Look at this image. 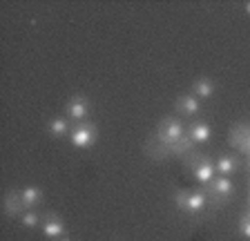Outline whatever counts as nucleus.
Segmentation results:
<instances>
[{
    "mask_svg": "<svg viewBox=\"0 0 250 241\" xmlns=\"http://www.w3.org/2000/svg\"><path fill=\"white\" fill-rule=\"evenodd\" d=\"M69 143L78 150H87L99 141V127L92 120H83V123H74L72 132H69Z\"/></svg>",
    "mask_w": 250,
    "mask_h": 241,
    "instance_id": "obj_3",
    "label": "nucleus"
},
{
    "mask_svg": "<svg viewBox=\"0 0 250 241\" xmlns=\"http://www.w3.org/2000/svg\"><path fill=\"white\" fill-rule=\"evenodd\" d=\"M174 110H177L181 116H197L203 107H201V100H199L194 94H181L177 100H174Z\"/></svg>",
    "mask_w": 250,
    "mask_h": 241,
    "instance_id": "obj_9",
    "label": "nucleus"
},
{
    "mask_svg": "<svg viewBox=\"0 0 250 241\" xmlns=\"http://www.w3.org/2000/svg\"><path fill=\"white\" fill-rule=\"evenodd\" d=\"M190 174L194 177V181L201 185H208L210 181L214 179V174H217V170H214V161L210 157H206V154H201V157H192V161H190Z\"/></svg>",
    "mask_w": 250,
    "mask_h": 241,
    "instance_id": "obj_5",
    "label": "nucleus"
},
{
    "mask_svg": "<svg viewBox=\"0 0 250 241\" xmlns=\"http://www.w3.org/2000/svg\"><path fill=\"white\" fill-rule=\"evenodd\" d=\"M248 185H250V181H248Z\"/></svg>",
    "mask_w": 250,
    "mask_h": 241,
    "instance_id": "obj_23",
    "label": "nucleus"
},
{
    "mask_svg": "<svg viewBox=\"0 0 250 241\" xmlns=\"http://www.w3.org/2000/svg\"><path fill=\"white\" fill-rule=\"evenodd\" d=\"M237 168H239V161L234 157H219L214 161V170H217L219 177H230V174L237 172Z\"/></svg>",
    "mask_w": 250,
    "mask_h": 241,
    "instance_id": "obj_14",
    "label": "nucleus"
},
{
    "mask_svg": "<svg viewBox=\"0 0 250 241\" xmlns=\"http://www.w3.org/2000/svg\"><path fill=\"white\" fill-rule=\"evenodd\" d=\"M56 241H74V239H72V237L65 235V237H61V239H56Z\"/></svg>",
    "mask_w": 250,
    "mask_h": 241,
    "instance_id": "obj_20",
    "label": "nucleus"
},
{
    "mask_svg": "<svg viewBox=\"0 0 250 241\" xmlns=\"http://www.w3.org/2000/svg\"><path fill=\"white\" fill-rule=\"evenodd\" d=\"M186 132H188V127L183 125L179 119H174V116H166V119L159 123V127H156V132H154V137L152 139L159 141L161 145H166L167 150H170L179 139L186 137Z\"/></svg>",
    "mask_w": 250,
    "mask_h": 241,
    "instance_id": "obj_1",
    "label": "nucleus"
},
{
    "mask_svg": "<svg viewBox=\"0 0 250 241\" xmlns=\"http://www.w3.org/2000/svg\"><path fill=\"white\" fill-rule=\"evenodd\" d=\"M214 92H217V85H214V80L208 79V76H199V79H194L192 87H190V94H194L199 100L210 99Z\"/></svg>",
    "mask_w": 250,
    "mask_h": 241,
    "instance_id": "obj_11",
    "label": "nucleus"
},
{
    "mask_svg": "<svg viewBox=\"0 0 250 241\" xmlns=\"http://www.w3.org/2000/svg\"><path fill=\"white\" fill-rule=\"evenodd\" d=\"M21 199H22V203H25V208L31 210L42 203L45 194H42V188H38V185H25V188L21 190Z\"/></svg>",
    "mask_w": 250,
    "mask_h": 241,
    "instance_id": "obj_13",
    "label": "nucleus"
},
{
    "mask_svg": "<svg viewBox=\"0 0 250 241\" xmlns=\"http://www.w3.org/2000/svg\"><path fill=\"white\" fill-rule=\"evenodd\" d=\"M47 132H49L54 139H65V137H69L72 125H69V120H65V119H52L47 123Z\"/></svg>",
    "mask_w": 250,
    "mask_h": 241,
    "instance_id": "obj_15",
    "label": "nucleus"
},
{
    "mask_svg": "<svg viewBox=\"0 0 250 241\" xmlns=\"http://www.w3.org/2000/svg\"><path fill=\"white\" fill-rule=\"evenodd\" d=\"M174 203H177V208L181 212L194 217V215H201L206 210L208 197H206L203 190H190V192L188 190H179V192H174Z\"/></svg>",
    "mask_w": 250,
    "mask_h": 241,
    "instance_id": "obj_2",
    "label": "nucleus"
},
{
    "mask_svg": "<svg viewBox=\"0 0 250 241\" xmlns=\"http://www.w3.org/2000/svg\"><path fill=\"white\" fill-rule=\"evenodd\" d=\"M42 223V217L38 215V212H34V210H27L25 215H21V225L22 228H36V225Z\"/></svg>",
    "mask_w": 250,
    "mask_h": 241,
    "instance_id": "obj_17",
    "label": "nucleus"
},
{
    "mask_svg": "<svg viewBox=\"0 0 250 241\" xmlns=\"http://www.w3.org/2000/svg\"><path fill=\"white\" fill-rule=\"evenodd\" d=\"M89 110H92V105H89V100L85 99L83 94H74L72 99L67 100V105H65V114H67L74 123H83V120H87Z\"/></svg>",
    "mask_w": 250,
    "mask_h": 241,
    "instance_id": "obj_6",
    "label": "nucleus"
},
{
    "mask_svg": "<svg viewBox=\"0 0 250 241\" xmlns=\"http://www.w3.org/2000/svg\"><path fill=\"white\" fill-rule=\"evenodd\" d=\"M246 168H248V170H250V157H248V161H246Z\"/></svg>",
    "mask_w": 250,
    "mask_h": 241,
    "instance_id": "obj_21",
    "label": "nucleus"
},
{
    "mask_svg": "<svg viewBox=\"0 0 250 241\" xmlns=\"http://www.w3.org/2000/svg\"><path fill=\"white\" fill-rule=\"evenodd\" d=\"M230 145H234L239 152L250 157V125L248 123H239L230 130Z\"/></svg>",
    "mask_w": 250,
    "mask_h": 241,
    "instance_id": "obj_8",
    "label": "nucleus"
},
{
    "mask_svg": "<svg viewBox=\"0 0 250 241\" xmlns=\"http://www.w3.org/2000/svg\"><path fill=\"white\" fill-rule=\"evenodd\" d=\"M206 197H210L212 199L214 205H224L228 203L230 199H232V194H234V185L232 181H230V177H214L212 181H210L208 185H206Z\"/></svg>",
    "mask_w": 250,
    "mask_h": 241,
    "instance_id": "obj_4",
    "label": "nucleus"
},
{
    "mask_svg": "<svg viewBox=\"0 0 250 241\" xmlns=\"http://www.w3.org/2000/svg\"><path fill=\"white\" fill-rule=\"evenodd\" d=\"M248 210H250V194H248Z\"/></svg>",
    "mask_w": 250,
    "mask_h": 241,
    "instance_id": "obj_22",
    "label": "nucleus"
},
{
    "mask_svg": "<svg viewBox=\"0 0 250 241\" xmlns=\"http://www.w3.org/2000/svg\"><path fill=\"white\" fill-rule=\"evenodd\" d=\"M186 134L190 137V141H192L194 145H201V143H208L210 141V137H212V130H210L208 123L197 120V123H192V125L188 127Z\"/></svg>",
    "mask_w": 250,
    "mask_h": 241,
    "instance_id": "obj_12",
    "label": "nucleus"
},
{
    "mask_svg": "<svg viewBox=\"0 0 250 241\" xmlns=\"http://www.w3.org/2000/svg\"><path fill=\"white\" fill-rule=\"evenodd\" d=\"M2 210H5L7 217H21L27 212L25 203H22L21 199V190L16 192V190H11V192L5 194V203H2Z\"/></svg>",
    "mask_w": 250,
    "mask_h": 241,
    "instance_id": "obj_10",
    "label": "nucleus"
},
{
    "mask_svg": "<svg viewBox=\"0 0 250 241\" xmlns=\"http://www.w3.org/2000/svg\"><path fill=\"white\" fill-rule=\"evenodd\" d=\"M244 11H246V14H248V16H250V0H248V2H246V5H244Z\"/></svg>",
    "mask_w": 250,
    "mask_h": 241,
    "instance_id": "obj_19",
    "label": "nucleus"
},
{
    "mask_svg": "<svg viewBox=\"0 0 250 241\" xmlns=\"http://www.w3.org/2000/svg\"><path fill=\"white\" fill-rule=\"evenodd\" d=\"M41 228H42V235L52 241L65 237V223H62V219L58 215H54V212H47V215L42 217Z\"/></svg>",
    "mask_w": 250,
    "mask_h": 241,
    "instance_id": "obj_7",
    "label": "nucleus"
},
{
    "mask_svg": "<svg viewBox=\"0 0 250 241\" xmlns=\"http://www.w3.org/2000/svg\"><path fill=\"white\" fill-rule=\"evenodd\" d=\"M192 147H194V143L190 141V137H183V139H179L177 143H174V145L170 147V150H167V152L170 154H174V157H181V154H188V152H192Z\"/></svg>",
    "mask_w": 250,
    "mask_h": 241,
    "instance_id": "obj_16",
    "label": "nucleus"
},
{
    "mask_svg": "<svg viewBox=\"0 0 250 241\" xmlns=\"http://www.w3.org/2000/svg\"><path fill=\"white\" fill-rule=\"evenodd\" d=\"M239 232L246 237V239H250V210H246L244 215H241V219H239Z\"/></svg>",
    "mask_w": 250,
    "mask_h": 241,
    "instance_id": "obj_18",
    "label": "nucleus"
}]
</instances>
